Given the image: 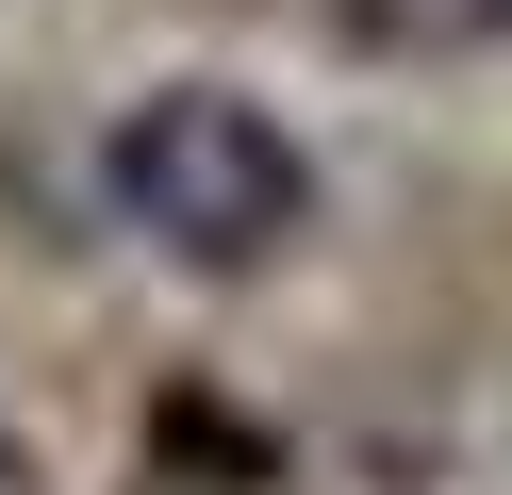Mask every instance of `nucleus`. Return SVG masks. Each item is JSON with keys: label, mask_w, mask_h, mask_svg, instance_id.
Listing matches in <instances>:
<instances>
[{"label": "nucleus", "mask_w": 512, "mask_h": 495, "mask_svg": "<svg viewBox=\"0 0 512 495\" xmlns=\"http://www.w3.org/2000/svg\"><path fill=\"white\" fill-rule=\"evenodd\" d=\"M100 198H116L166 264L232 281V264H281V248H298L314 165H298V132H281L265 99H232V83H149L133 116L100 132Z\"/></svg>", "instance_id": "1"}, {"label": "nucleus", "mask_w": 512, "mask_h": 495, "mask_svg": "<svg viewBox=\"0 0 512 495\" xmlns=\"http://www.w3.org/2000/svg\"><path fill=\"white\" fill-rule=\"evenodd\" d=\"M331 33L380 66H463V50H512V0H331Z\"/></svg>", "instance_id": "2"}, {"label": "nucleus", "mask_w": 512, "mask_h": 495, "mask_svg": "<svg viewBox=\"0 0 512 495\" xmlns=\"http://www.w3.org/2000/svg\"><path fill=\"white\" fill-rule=\"evenodd\" d=\"M0 495H34V446H17V429H0Z\"/></svg>", "instance_id": "3"}]
</instances>
